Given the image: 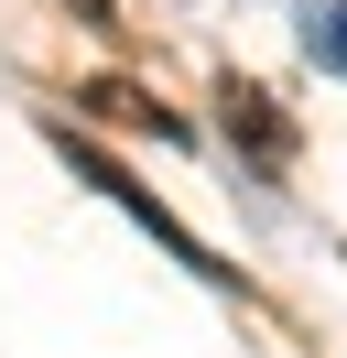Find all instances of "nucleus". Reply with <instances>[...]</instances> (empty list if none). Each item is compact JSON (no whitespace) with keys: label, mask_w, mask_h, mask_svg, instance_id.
Segmentation results:
<instances>
[{"label":"nucleus","mask_w":347,"mask_h":358,"mask_svg":"<svg viewBox=\"0 0 347 358\" xmlns=\"http://www.w3.org/2000/svg\"><path fill=\"white\" fill-rule=\"evenodd\" d=\"M55 141H65V163H76V174H87V185H98V196H108V206H130V217H141V228H152V239H163V250H174V261H185V271H206V282H239V271H228V261H217V250H195V239H185V228H174V217H163V206H152V185H130V174H120V163H108V152H98V141H76V131H65V120H55Z\"/></svg>","instance_id":"obj_1"},{"label":"nucleus","mask_w":347,"mask_h":358,"mask_svg":"<svg viewBox=\"0 0 347 358\" xmlns=\"http://www.w3.org/2000/svg\"><path fill=\"white\" fill-rule=\"evenodd\" d=\"M217 109H228V141H239V152L260 163V174H282V163H293V120L271 109V87L228 76V87H217Z\"/></svg>","instance_id":"obj_2"},{"label":"nucleus","mask_w":347,"mask_h":358,"mask_svg":"<svg viewBox=\"0 0 347 358\" xmlns=\"http://www.w3.org/2000/svg\"><path fill=\"white\" fill-rule=\"evenodd\" d=\"M65 98H76V120H120V131H152V141H185V120H174L163 98H141L130 76H76Z\"/></svg>","instance_id":"obj_3"},{"label":"nucleus","mask_w":347,"mask_h":358,"mask_svg":"<svg viewBox=\"0 0 347 358\" xmlns=\"http://www.w3.org/2000/svg\"><path fill=\"white\" fill-rule=\"evenodd\" d=\"M293 33H304V55H315L325 76H347V0H304Z\"/></svg>","instance_id":"obj_4"},{"label":"nucleus","mask_w":347,"mask_h":358,"mask_svg":"<svg viewBox=\"0 0 347 358\" xmlns=\"http://www.w3.org/2000/svg\"><path fill=\"white\" fill-rule=\"evenodd\" d=\"M65 11H76L87 33H120V11H108V0H65Z\"/></svg>","instance_id":"obj_5"}]
</instances>
